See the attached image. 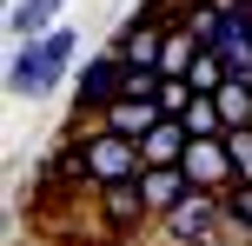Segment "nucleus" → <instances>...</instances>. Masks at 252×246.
<instances>
[{
    "mask_svg": "<svg viewBox=\"0 0 252 246\" xmlns=\"http://www.w3.org/2000/svg\"><path fill=\"white\" fill-rule=\"evenodd\" d=\"M213 100H219V120H226V127H252V80L246 73H226V87H219Z\"/></svg>",
    "mask_w": 252,
    "mask_h": 246,
    "instance_id": "nucleus-12",
    "label": "nucleus"
},
{
    "mask_svg": "<svg viewBox=\"0 0 252 246\" xmlns=\"http://www.w3.org/2000/svg\"><path fill=\"white\" fill-rule=\"evenodd\" d=\"M192 93H199V87H192L186 73H159V87H153V100H159V113H166V120H179V113L192 106Z\"/></svg>",
    "mask_w": 252,
    "mask_h": 246,
    "instance_id": "nucleus-14",
    "label": "nucleus"
},
{
    "mask_svg": "<svg viewBox=\"0 0 252 246\" xmlns=\"http://www.w3.org/2000/svg\"><path fill=\"white\" fill-rule=\"evenodd\" d=\"M226 153H232V173L252 180V127H226Z\"/></svg>",
    "mask_w": 252,
    "mask_h": 246,
    "instance_id": "nucleus-17",
    "label": "nucleus"
},
{
    "mask_svg": "<svg viewBox=\"0 0 252 246\" xmlns=\"http://www.w3.org/2000/svg\"><path fill=\"white\" fill-rule=\"evenodd\" d=\"M139 193H146L153 220H166V213L192 193V180H186V167H139Z\"/></svg>",
    "mask_w": 252,
    "mask_h": 246,
    "instance_id": "nucleus-8",
    "label": "nucleus"
},
{
    "mask_svg": "<svg viewBox=\"0 0 252 246\" xmlns=\"http://www.w3.org/2000/svg\"><path fill=\"white\" fill-rule=\"evenodd\" d=\"M166 240L173 246H192V240H226L219 226H226V193H213V186H192L186 200H179L173 213H166Z\"/></svg>",
    "mask_w": 252,
    "mask_h": 246,
    "instance_id": "nucleus-4",
    "label": "nucleus"
},
{
    "mask_svg": "<svg viewBox=\"0 0 252 246\" xmlns=\"http://www.w3.org/2000/svg\"><path fill=\"white\" fill-rule=\"evenodd\" d=\"M73 67H80V34H73V27H53V34L20 40V47H13V60H7V87L20 93V100H47V93L60 87Z\"/></svg>",
    "mask_w": 252,
    "mask_h": 246,
    "instance_id": "nucleus-1",
    "label": "nucleus"
},
{
    "mask_svg": "<svg viewBox=\"0 0 252 246\" xmlns=\"http://www.w3.org/2000/svg\"><path fill=\"white\" fill-rule=\"evenodd\" d=\"M239 7H252V0H239Z\"/></svg>",
    "mask_w": 252,
    "mask_h": 246,
    "instance_id": "nucleus-19",
    "label": "nucleus"
},
{
    "mask_svg": "<svg viewBox=\"0 0 252 246\" xmlns=\"http://www.w3.org/2000/svg\"><path fill=\"white\" fill-rule=\"evenodd\" d=\"M186 146H192L186 120H159V127L139 140V160H146V167H179V160H186Z\"/></svg>",
    "mask_w": 252,
    "mask_h": 246,
    "instance_id": "nucleus-10",
    "label": "nucleus"
},
{
    "mask_svg": "<svg viewBox=\"0 0 252 246\" xmlns=\"http://www.w3.org/2000/svg\"><path fill=\"white\" fill-rule=\"evenodd\" d=\"M192 246H226V240H192Z\"/></svg>",
    "mask_w": 252,
    "mask_h": 246,
    "instance_id": "nucleus-18",
    "label": "nucleus"
},
{
    "mask_svg": "<svg viewBox=\"0 0 252 246\" xmlns=\"http://www.w3.org/2000/svg\"><path fill=\"white\" fill-rule=\"evenodd\" d=\"M60 7H66V0H13V13H7L13 40H40V34H53V27H60Z\"/></svg>",
    "mask_w": 252,
    "mask_h": 246,
    "instance_id": "nucleus-11",
    "label": "nucleus"
},
{
    "mask_svg": "<svg viewBox=\"0 0 252 246\" xmlns=\"http://www.w3.org/2000/svg\"><path fill=\"white\" fill-rule=\"evenodd\" d=\"M113 53H120L126 67H159V53H166V20H153V13H133V20L120 27Z\"/></svg>",
    "mask_w": 252,
    "mask_h": 246,
    "instance_id": "nucleus-6",
    "label": "nucleus"
},
{
    "mask_svg": "<svg viewBox=\"0 0 252 246\" xmlns=\"http://www.w3.org/2000/svg\"><path fill=\"white\" fill-rule=\"evenodd\" d=\"M226 226L252 246V180H232L226 186Z\"/></svg>",
    "mask_w": 252,
    "mask_h": 246,
    "instance_id": "nucleus-15",
    "label": "nucleus"
},
{
    "mask_svg": "<svg viewBox=\"0 0 252 246\" xmlns=\"http://www.w3.org/2000/svg\"><path fill=\"white\" fill-rule=\"evenodd\" d=\"M179 167H186V180H192V186H213V193H226V186L239 180V173H232V153H226V133H206V140H192Z\"/></svg>",
    "mask_w": 252,
    "mask_h": 246,
    "instance_id": "nucleus-5",
    "label": "nucleus"
},
{
    "mask_svg": "<svg viewBox=\"0 0 252 246\" xmlns=\"http://www.w3.org/2000/svg\"><path fill=\"white\" fill-rule=\"evenodd\" d=\"M100 226H113V233H133V226H146L153 220V207H146V193H139V180H120V186H100Z\"/></svg>",
    "mask_w": 252,
    "mask_h": 246,
    "instance_id": "nucleus-7",
    "label": "nucleus"
},
{
    "mask_svg": "<svg viewBox=\"0 0 252 246\" xmlns=\"http://www.w3.org/2000/svg\"><path fill=\"white\" fill-rule=\"evenodd\" d=\"M120 87H126V60L113 47L93 53V60H80L73 67V127H100V113L120 100Z\"/></svg>",
    "mask_w": 252,
    "mask_h": 246,
    "instance_id": "nucleus-3",
    "label": "nucleus"
},
{
    "mask_svg": "<svg viewBox=\"0 0 252 246\" xmlns=\"http://www.w3.org/2000/svg\"><path fill=\"white\" fill-rule=\"evenodd\" d=\"M179 120H186L192 140H206V133H226V120H219V100H213V93H192V106H186Z\"/></svg>",
    "mask_w": 252,
    "mask_h": 246,
    "instance_id": "nucleus-16",
    "label": "nucleus"
},
{
    "mask_svg": "<svg viewBox=\"0 0 252 246\" xmlns=\"http://www.w3.org/2000/svg\"><path fill=\"white\" fill-rule=\"evenodd\" d=\"M159 100H139V93H120V100L113 106H106V113H100V127H113V133H126V140H146V133L153 127H159Z\"/></svg>",
    "mask_w": 252,
    "mask_h": 246,
    "instance_id": "nucleus-9",
    "label": "nucleus"
},
{
    "mask_svg": "<svg viewBox=\"0 0 252 246\" xmlns=\"http://www.w3.org/2000/svg\"><path fill=\"white\" fill-rule=\"evenodd\" d=\"M199 47H206V40L192 34L186 20H179V27H166V53H159V73H186V67L199 60Z\"/></svg>",
    "mask_w": 252,
    "mask_h": 246,
    "instance_id": "nucleus-13",
    "label": "nucleus"
},
{
    "mask_svg": "<svg viewBox=\"0 0 252 246\" xmlns=\"http://www.w3.org/2000/svg\"><path fill=\"white\" fill-rule=\"evenodd\" d=\"M73 140H80V153H87V180H93V193L100 186H120V180H139V140H126V133L113 127H73Z\"/></svg>",
    "mask_w": 252,
    "mask_h": 246,
    "instance_id": "nucleus-2",
    "label": "nucleus"
}]
</instances>
